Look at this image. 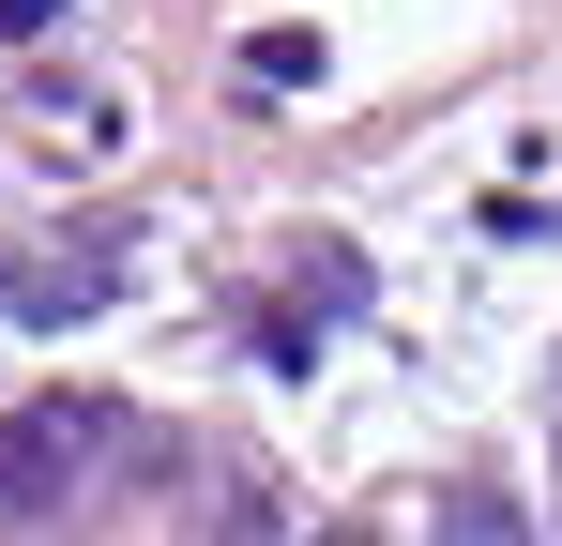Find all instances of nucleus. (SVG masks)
Listing matches in <instances>:
<instances>
[{"label": "nucleus", "instance_id": "1", "mask_svg": "<svg viewBox=\"0 0 562 546\" xmlns=\"http://www.w3.org/2000/svg\"><path fill=\"white\" fill-rule=\"evenodd\" d=\"M137 259V228H77V243H0V319L61 334V319H106V288Z\"/></svg>", "mask_w": 562, "mask_h": 546}, {"label": "nucleus", "instance_id": "2", "mask_svg": "<svg viewBox=\"0 0 562 546\" xmlns=\"http://www.w3.org/2000/svg\"><path fill=\"white\" fill-rule=\"evenodd\" d=\"M92 441H122V410H106V395H46V410H0V501L61 516V501H77V470H92Z\"/></svg>", "mask_w": 562, "mask_h": 546}, {"label": "nucleus", "instance_id": "3", "mask_svg": "<svg viewBox=\"0 0 562 546\" xmlns=\"http://www.w3.org/2000/svg\"><path fill=\"white\" fill-rule=\"evenodd\" d=\"M244 91H259V106L319 91V31H259V46H244Z\"/></svg>", "mask_w": 562, "mask_h": 546}, {"label": "nucleus", "instance_id": "4", "mask_svg": "<svg viewBox=\"0 0 562 546\" xmlns=\"http://www.w3.org/2000/svg\"><path fill=\"white\" fill-rule=\"evenodd\" d=\"M213 546H289V516H259V501H228V532Z\"/></svg>", "mask_w": 562, "mask_h": 546}, {"label": "nucleus", "instance_id": "5", "mask_svg": "<svg viewBox=\"0 0 562 546\" xmlns=\"http://www.w3.org/2000/svg\"><path fill=\"white\" fill-rule=\"evenodd\" d=\"M46 15H61V0H0V31H46Z\"/></svg>", "mask_w": 562, "mask_h": 546}]
</instances>
